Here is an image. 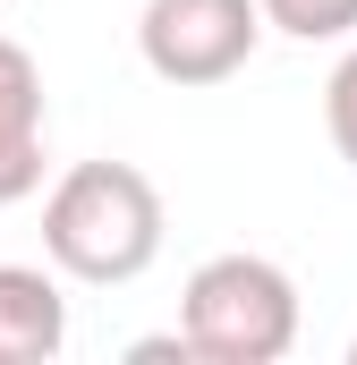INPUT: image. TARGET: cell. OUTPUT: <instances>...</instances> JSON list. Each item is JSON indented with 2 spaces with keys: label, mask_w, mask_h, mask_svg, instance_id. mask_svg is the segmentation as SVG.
<instances>
[{
  "label": "cell",
  "mask_w": 357,
  "mask_h": 365,
  "mask_svg": "<svg viewBox=\"0 0 357 365\" xmlns=\"http://www.w3.org/2000/svg\"><path fill=\"white\" fill-rule=\"evenodd\" d=\"M264 26L289 43H341L357 34V0H264Z\"/></svg>",
  "instance_id": "6"
},
{
  "label": "cell",
  "mask_w": 357,
  "mask_h": 365,
  "mask_svg": "<svg viewBox=\"0 0 357 365\" xmlns=\"http://www.w3.org/2000/svg\"><path fill=\"white\" fill-rule=\"evenodd\" d=\"M264 43V0H145L136 51L162 86H221L256 60Z\"/></svg>",
  "instance_id": "3"
},
{
  "label": "cell",
  "mask_w": 357,
  "mask_h": 365,
  "mask_svg": "<svg viewBox=\"0 0 357 365\" xmlns=\"http://www.w3.org/2000/svg\"><path fill=\"white\" fill-rule=\"evenodd\" d=\"M178 331L204 365H281L298 349V280L272 255H204L178 289Z\"/></svg>",
  "instance_id": "2"
},
{
  "label": "cell",
  "mask_w": 357,
  "mask_h": 365,
  "mask_svg": "<svg viewBox=\"0 0 357 365\" xmlns=\"http://www.w3.org/2000/svg\"><path fill=\"white\" fill-rule=\"evenodd\" d=\"M43 136H51L43 68H34L26 43L0 34V204H26L43 187Z\"/></svg>",
  "instance_id": "4"
},
{
  "label": "cell",
  "mask_w": 357,
  "mask_h": 365,
  "mask_svg": "<svg viewBox=\"0 0 357 365\" xmlns=\"http://www.w3.org/2000/svg\"><path fill=\"white\" fill-rule=\"evenodd\" d=\"M69 349V297L43 264H0V365H51Z\"/></svg>",
  "instance_id": "5"
},
{
  "label": "cell",
  "mask_w": 357,
  "mask_h": 365,
  "mask_svg": "<svg viewBox=\"0 0 357 365\" xmlns=\"http://www.w3.org/2000/svg\"><path fill=\"white\" fill-rule=\"evenodd\" d=\"M162 230H171L162 187L136 162H77L43 195V255L60 280H86V289L145 280L162 255Z\"/></svg>",
  "instance_id": "1"
},
{
  "label": "cell",
  "mask_w": 357,
  "mask_h": 365,
  "mask_svg": "<svg viewBox=\"0 0 357 365\" xmlns=\"http://www.w3.org/2000/svg\"><path fill=\"white\" fill-rule=\"evenodd\" d=\"M323 128H332V153L357 170V43H349V60L332 68V86H323Z\"/></svg>",
  "instance_id": "7"
},
{
  "label": "cell",
  "mask_w": 357,
  "mask_h": 365,
  "mask_svg": "<svg viewBox=\"0 0 357 365\" xmlns=\"http://www.w3.org/2000/svg\"><path fill=\"white\" fill-rule=\"evenodd\" d=\"M349 365H357V340H349Z\"/></svg>",
  "instance_id": "8"
}]
</instances>
